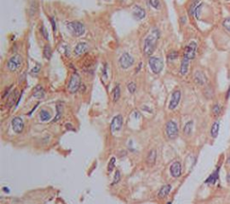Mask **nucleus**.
<instances>
[{"instance_id": "b1692460", "label": "nucleus", "mask_w": 230, "mask_h": 204, "mask_svg": "<svg viewBox=\"0 0 230 204\" xmlns=\"http://www.w3.org/2000/svg\"><path fill=\"white\" fill-rule=\"evenodd\" d=\"M51 118L50 113L47 110H42L40 113V120L41 121H48Z\"/></svg>"}, {"instance_id": "2f4dec72", "label": "nucleus", "mask_w": 230, "mask_h": 204, "mask_svg": "<svg viewBox=\"0 0 230 204\" xmlns=\"http://www.w3.org/2000/svg\"><path fill=\"white\" fill-rule=\"evenodd\" d=\"M121 178V175H120V172L119 171V170H116L115 171V175H114V177H113V181L112 183V185H114L116 184H118L120 182Z\"/></svg>"}, {"instance_id": "423d86ee", "label": "nucleus", "mask_w": 230, "mask_h": 204, "mask_svg": "<svg viewBox=\"0 0 230 204\" xmlns=\"http://www.w3.org/2000/svg\"><path fill=\"white\" fill-rule=\"evenodd\" d=\"M134 58L128 52H124L119 58V64L122 69H128L134 64Z\"/></svg>"}, {"instance_id": "9b49d317", "label": "nucleus", "mask_w": 230, "mask_h": 204, "mask_svg": "<svg viewBox=\"0 0 230 204\" xmlns=\"http://www.w3.org/2000/svg\"><path fill=\"white\" fill-rule=\"evenodd\" d=\"M122 124H123V118L120 114H118L116 115L112 122H111V130L112 132H116L118 130H120L122 127Z\"/></svg>"}, {"instance_id": "ddd939ff", "label": "nucleus", "mask_w": 230, "mask_h": 204, "mask_svg": "<svg viewBox=\"0 0 230 204\" xmlns=\"http://www.w3.org/2000/svg\"><path fill=\"white\" fill-rule=\"evenodd\" d=\"M193 78H194L195 83H196L197 85H199V86H204V85L207 83V77H206V75H205L202 71H201V70H197V71L195 72Z\"/></svg>"}, {"instance_id": "aec40b11", "label": "nucleus", "mask_w": 230, "mask_h": 204, "mask_svg": "<svg viewBox=\"0 0 230 204\" xmlns=\"http://www.w3.org/2000/svg\"><path fill=\"white\" fill-rule=\"evenodd\" d=\"M219 126H220V122L218 121H216L213 122L211 129H210V136L213 139H216L218 135L219 132Z\"/></svg>"}, {"instance_id": "39448f33", "label": "nucleus", "mask_w": 230, "mask_h": 204, "mask_svg": "<svg viewBox=\"0 0 230 204\" xmlns=\"http://www.w3.org/2000/svg\"><path fill=\"white\" fill-rule=\"evenodd\" d=\"M166 132L169 140H175L179 133L177 123L174 121H168L166 125Z\"/></svg>"}, {"instance_id": "72a5a7b5", "label": "nucleus", "mask_w": 230, "mask_h": 204, "mask_svg": "<svg viewBox=\"0 0 230 204\" xmlns=\"http://www.w3.org/2000/svg\"><path fill=\"white\" fill-rule=\"evenodd\" d=\"M149 4L155 9H160L161 7V3L159 0H149Z\"/></svg>"}, {"instance_id": "37998d69", "label": "nucleus", "mask_w": 230, "mask_h": 204, "mask_svg": "<svg viewBox=\"0 0 230 204\" xmlns=\"http://www.w3.org/2000/svg\"><path fill=\"white\" fill-rule=\"evenodd\" d=\"M227 163H228V164H230V156H229V157H228V159H227Z\"/></svg>"}, {"instance_id": "a878e982", "label": "nucleus", "mask_w": 230, "mask_h": 204, "mask_svg": "<svg viewBox=\"0 0 230 204\" xmlns=\"http://www.w3.org/2000/svg\"><path fill=\"white\" fill-rule=\"evenodd\" d=\"M51 54H52V50H51V47L49 44H46L43 48V56L45 57L46 59H50L51 58Z\"/></svg>"}, {"instance_id": "473e14b6", "label": "nucleus", "mask_w": 230, "mask_h": 204, "mask_svg": "<svg viewBox=\"0 0 230 204\" xmlns=\"http://www.w3.org/2000/svg\"><path fill=\"white\" fill-rule=\"evenodd\" d=\"M127 87H128V90H129V92L130 94H134V93L136 92V90H137V86H136V84H135L134 82L129 83L128 86H127Z\"/></svg>"}, {"instance_id": "5701e85b", "label": "nucleus", "mask_w": 230, "mask_h": 204, "mask_svg": "<svg viewBox=\"0 0 230 204\" xmlns=\"http://www.w3.org/2000/svg\"><path fill=\"white\" fill-rule=\"evenodd\" d=\"M192 129H193V121H189L183 127V133L187 136H190L192 132Z\"/></svg>"}, {"instance_id": "4468645a", "label": "nucleus", "mask_w": 230, "mask_h": 204, "mask_svg": "<svg viewBox=\"0 0 230 204\" xmlns=\"http://www.w3.org/2000/svg\"><path fill=\"white\" fill-rule=\"evenodd\" d=\"M132 15L134 16V18L138 21H140L142 19L145 18L146 16V11L144 8H142L141 7L139 6H135L134 8H133V12H132Z\"/></svg>"}, {"instance_id": "a18cd8bd", "label": "nucleus", "mask_w": 230, "mask_h": 204, "mask_svg": "<svg viewBox=\"0 0 230 204\" xmlns=\"http://www.w3.org/2000/svg\"><path fill=\"white\" fill-rule=\"evenodd\" d=\"M226 1H230V0H226Z\"/></svg>"}, {"instance_id": "6ab92c4d", "label": "nucleus", "mask_w": 230, "mask_h": 204, "mask_svg": "<svg viewBox=\"0 0 230 204\" xmlns=\"http://www.w3.org/2000/svg\"><path fill=\"white\" fill-rule=\"evenodd\" d=\"M218 175H219V167H218L215 171L208 177V179L205 181V184H214L218 179Z\"/></svg>"}, {"instance_id": "c85d7f7f", "label": "nucleus", "mask_w": 230, "mask_h": 204, "mask_svg": "<svg viewBox=\"0 0 230 204\" xmlns=\"http://www.w3.org/2000/svg\"><path fill=\"white\" fill-rule=\"evenodd\" d=\"M221 112H222V108H221V106L218 104H215L212 106V113H213V114L215 116H219Z\"/></svg>"}, {"instance_id": "1a4fd4ad", "label": "nucleus", "mask_w": 230, "mask_h": 204, "mask_svg": "<svg viewBox=\"0 0 230 204\" xmlns=\"http://www.w3.org/2000/svg\"><path fill=\"white\" fill-rule=\"evenodd\" d=\"M181 97H182V93H181L180 90H175L173 92L172 96H171V100L169 102V105H168L169 110L173 111L178 106L180 101H181Z\"/></svg>"}, {"instance_id": "bb28decb", "label": "nucleus", "mask_w": 230, "mask_h": 204, "mask_svg": "<svg viewBox=\"0 0 230 204\" xmlns=\"http://www.w3.org/2000/svg\"><path fill=\"white\" fill-rule=\"evenodd\" d=\"M120 97V85H116L113 89V102H118Z\"/></svg>"}, {"instance_id": "ea45409f", "label": "nucleus", "mask_w": 230, "mask_h": 204, "mask_svg": "<svg viewBox=\"0 0 230 204\" xmlns=\"http://www.w3.org/2000/svg\"><path fill=\"white\" fill-rule=\"evenodd\" d=\"M229 97H230V86H229V87H228V89H227V91H226V97H225V99H226V100H228V99H229Z\"/></svg>"}, {"instance_id": "f257e3e1", "label": "nucleus", "mask_w": 230, "mask_h": 204, "mask_svg": "<svg viewBox=\"0 0 230 204\" xmlns=\"http://www.w3.org/2000/svg\"><path fill=\"white\" fill-rule=\"evenodd\" d=\"M160 38V31L157 28H153L151 32L145 38L144 40V46H143V53L147 57H151L154 53L157 41Z\"/></svg>"}, {"instance_id": "a211bd4d", "label": "nucleus", "mask_w": 230, "mask_h": 204, "mask_svg": "<svg viewBox=\"0 0 230 204\" xmlns=\"http://www.w3.org/2000/svg\"><path fill=\"white\" fill-rule=\"evenodd\" d=\"M171 189H172V186L170 184H166L161 187V189L159 190V192H158V198L160 199H164L166 198L171 192Z\"/></svg>"}, {"instance_id": "7c9ffc66", "label": "nucleus", "mask_w": 230, "mask_h": 204, "mask_svg": "<svg viewBox=\"0 0 230 204\" xmlns=\"http://www.w3.org/2000/svg\"><path fill=\"white\" fill-rule=\"evenodd\" d=\"M178 57H179V54H178V52H177L176 50H172V51H170V52L168 53V55H167L168 60H171V61L175 60L176 58H178Z\"/></svg>"}, {"instance_id": "58836bf2", "label": "nucleus", "mask_w": 230, "mask_h": 204, "mask_svg": "<svg viewBox=\"0 0 230 204\" xmlns=\"http://www.w3.org/2000/svg\"><path fill=\"white\" fill-rule=\"evenodd\" d=\"M103 76L104 78H107V64L105 63L104 66V69H103Z\"/></svg>"}, {"instance_id": "f3484780", "label": "nucleus", "mask_w": 230, "mask_h": 204, "mask_svg": "<svg viewBox=\"0 0 230 204\" xmlns=\"http://www.w3.org/2000/svg\"><path fill=\"white\" fill-rule=\"evenodd\" d=\"M156 156H157V154H156V151L155 149H152L148 152L147 156V158H146V162L147 164L149 165V166H152L156 164Z\"/></svg>"}, {"instance_id": "c9c22d12", "label": "nucleus", "mask_w": 230, "mask_h": 204, "mask_svg": "<svg viewBox=\"0 0 230 204\" xmlns=\"http://www.w3.org/2000/svg\"><path fill=\"white\" fill-rule=\"evenodd\" d=\"M41 32H42V35L46 39V40H49V33H48V31L46 29V27L44 25H42L41 27Z\"/></svg>"}, {"instance_id": "7ed1b4c3", "label": "nucleus", "mask_w": 230, "mask_h": 204, "mask_svg": "<svg viewBox=\"0 0 230 204\" xmlns=\"http://www.w3.org/2000/svg\"><path fill=\"white\" fill-rule=\"evenodd\" d=\"M23 64V57L20 54L13 55L7 61V67L10 72L17 71Z\"/></svg>"}, {"instance_id": "a19ab883", "label": "nucleus", "mask_w": 230, "mask_h": 204, "mask_svg": "<svg viewBox=\"0 0 230 204\" xmlns=\"http://www.w3.org/2000/svg\"><path fill=\"white\" fill-rule=\"evenodd\" d=\"M141 66H142V63L140 62L139 64V67L136 69V72H139V70H140V69H141Z\"/></svg>"}, {"instance_id": "cd10ccee", "label": "nucleus", "mask_w": 230, "mask_h": 204, "mask_svg": "<svg viewBox=\"0 0 230 204\" xmlns=\"http://www.w3.org/2000/svg\"><path fill=\"white\" fill-rule=\"evenodd\" d=\"M115 164H116V158L114 157V156H112V157H111V159H110V161H109V163H108V167H107V169H108V174H111L112 173V171L114 169V167H115Z\"/></svg>"}, {"instance_id": "2eb2a0df", "label": "nucleus", "mask_w": 230, "mask_h": 204, "mask_svg": "<svg viewBox=\"0 0 230 204\" xmlns=\"http://www.w3.org/2000/svg\"><path fill=\"white\" fill-rule=\"evenodd\" d=\"M89 47H88V44L86 42H79L76 45L75 49H74V53L77 55V56H79V55H82L84 53H85L87 50H88Z\"/></svg>"}, {"instance_id": "6e6552de", "label": "nucleus", "mask_w": 230, "mask_h": 204, "mask_svg": "<svg viewBox=\"0 0 230 204\" xmlns=\"http://www.w3.org/2000/svg\"><path fill=\"white\" fill-rule=\"evenodd\" d=\"M197 49H198V45H197L196 42H191L183 50V56L189 58L190 60L193 59L196 56Z\"/></svg>"}, {"instance_id": "4be33fe9", "label": "nucleus", "mask_w": 230, "mask_h": 204, "mask_svg": "<svg viewBox=\"0 0 230 204\" xmlns=\"http://www.w3.org/2000/svg\"><path fill=\"white\" fill-rule=\"evenodd\" d=\"M17 97H18V92H17L16 90H15V92H12V94L9 95V97H8V99H7V105H8L9 107L13 106V105H15V101H16Z\"/></svg>"}, {"instance_id": "0eeeda50", "label": "nucleus", "mask_w": 230, "mask_h": 204, "mask_svg": "<svg viewBox=\"0 0 230 204\" xmlns=\"http://www.w3.org/2000/svg\"><path fill=\"white\" fill-rule=\"evenodd\" d=\"M80 86H81L80 77H79L78 74L74 73L69 79V85H68V89L71 94H75L80 89Z\"/></svg>"}, {"instance_id": "c756f323", "label": "nucleus", "mask_w": 230, "mask_h": 204, "mask_svg": "<svg viewBox=\"0 0 230 204\" xmlns=\"http://www.w3.org/2000/svg\"><path fill=\"white\" fill-rule=\"evenodd\" d=\"M202 7H203V4H199L198 6H197V7L195 8V12H194V16L196 17L197 20H200L201 18V13H202Z\"/></svg>"}, {"instance_id": "412c9836", "label": "nucleus", "mask_w": 230, "mask_h": 204, "mask_svg": "<svg viewBox=\"0 0 230 204\" xmlns=\"http://www.w3.org/2000/svg\"><path fill=\"white\" fill-rule=\"evenodd\" d=\"M34 96L35 97V98H38V99H42V98H43L44 97V95H45V91H44V89H43V87L42 86H37L34 89Z\"/></svg>"}, {"instance_id": "f704fd0d", "label": "nucleus", "mask_w": 230, "mask_h": 204, "mask_svg": "<svg viewBox=\"0 0 230 204\" xmlns=\"http://www.w3.org/2000/svg\"><path fill=\"white\" fill-rule=\"evenodd\" d=\"M222 25H223V27H224L227 31L230 32V17L225 18L224 21H223V23H222Z\"/></svg>"}, {"instance_id": "20e7f679", "label": "nucleus", "mask_w": 230, "mask_h": 204, "mask_svg": "<svg viewBox=\"0 0 230 204\" xmlns=\"http://www.w3.org/2000/svg\"><path fill=\"white\" fill-rule=\"evenodd\" d=\"M148 65L151 71L154 74H159L163 70V67H164V62L162 58L158 57H154V56L149 57Z\"/></svg>"}, {"instance_id": "79ce46f5", "label": "nucleus", "mask_w": 230, "mask_h": 204, "mask_svg": "<svg viewBox=\"0 0 230 204\" xmlns=\"http://www.w3.org/2000/svg\"><path fill=\"white\" fill-rule=\"evenodd\" d=\"M226 181H227V183L230 184V174L227 175V176H226Z\"/></svg>"}, {"instance_id": "f8f14e48", "label": "nucleus", "mask_w": 230, "mask_h": 204, "mask_svg": "<svg viewBox=\"0 0 230 204\" xmlns=\"http://www.w3.org/2000/svg\"><path fill=\"white\" fill-rule=\"evenodd\" d=\"M170 174L175 178H178L182 175V165L179 161H175L171 165Z\"/></svg>"}, {"instance_id": "9d476101", "label": "nucleus", "mask_w": 230, "mask_h": 204, "mask_svg": "<svg viewBox=\"0 0 230 204\" xmlns=\"http://www.w3.org/2000/svg\"><path fill=\"white\" fill-rule=\"evenodd\" d=\"M11 124H12L13 130L15 133L21 134L23 131L24 123H23V119L21 117H14L12 121H11Z\"/></svg>"}, {"instance_id": "e433bc0d", "label": "nucleus", "mask_w": 230, "mask_h": 204, "mask_svg": "<svg viewBox=\"0 0 230 204\" xmlns=\"http://www.w3.org/2000/svg\"><path fill=\"white\" fill-rule=\"evenodd\" d=\"M40 70H41V65H40V64H37V65L34 67V69L31 70V74L34 75V76H35V75H37V74L40 72Z\"/></svg>"}, {"instance_id": "393cba45", "label": "nucleus", "mask_w": 230, "mask_h": 204, "mask_svg": "<svg viewBox=\"0 0 230 204\" xmlns=\"http://www.w3.org/2000/svg\"><path fill=\"white\" fill-rule=\"evenodd\" d=\"M62 113H63V105L61 103H58L57 105V114H56V116H55V118L53 120V122L58 121L61 118Z\"/></svg>"}, {"instance_id": "4c0bfd02", "label": "nucleus", "mask_w": 230, "mask_h": 204, "mask_svg": "<svg viewBox=\"0 0 230 204\" xmlns=\"http://www.w3.org/2000/svg\"><path fill=\"white\" fill-rule=\"evenodd\" d=\"M50 24H51V28H52V31H53V32H56V30H57V25H56V22H55V19H54V17H50Z\"/></svg>"}, {"instance_id": "c03bdc74", "label": "nucleus", "mask_w": 230, "mask_h": 204, "mask_svg": "<svg viewBox=\"0 0 230 204\" xmlns=\"http://www.w3.org/2000/svg\"><path fill=\"white\" fill-rule=\"evenodd\" d=\"M167 204H171V202H168V203H167Z\"/></svg>"}, {"instance_id": "dca6fc26", "label": "nucleus", "mask_w": 230, "mask_h": 204, "mask_svg": "<svg viewBox=\"0 0 230 204\" xmlns=\"http://www.w3.org/2000/svg\"><path fill=\"white\" fill-rule=\"evenodd\" d=\"M190 59L187 58L186 57H183L182 62H181V66H180V74L182 76H185L188 73L189 70V64H190Z\"/></svg>"}, {"instance_id": "f03ea898", "label": "nucleus", "mask_w": 230, "mask_h": 204, "mask_svg": "<svg viewBox=\"0 0 230 204\" xmlns=\"http://www.w3.org/2000/svg\"><path fill=\"white\" fill-rule=\"evenodd\" d=\"M67 26H68V29L70 31L71 34L76 36V37H80V36L84 35L85 32V25L83 24V23H81L79 21L69 22Z\"/></svg>"}]
</instances>
